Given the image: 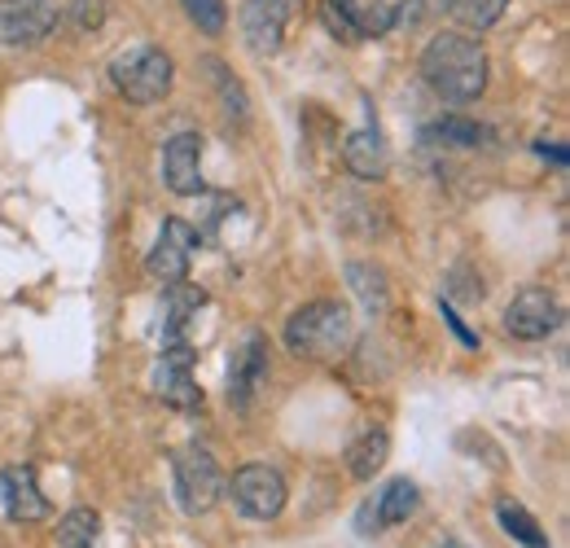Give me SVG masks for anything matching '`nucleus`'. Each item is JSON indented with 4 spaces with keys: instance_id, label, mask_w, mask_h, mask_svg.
Wrapping results in <instances>:
<instances>
[{
    "instance_id": "obj_1",
    "label": "nucleus",
    "mask_w": 570,
    "mask_h": 548,
    "mask_svg": "<svg viewBox=\"0 0 570 548\" xmlns=\"http://www.w3.org/2000/svg\"><path fill=\"white\" fill-rule=\"evenodd\" d=\"M422 79L443 101H474L488 88V53L474 36L439 31L422 53Z\"/></svg>"
},
{
    "instance_id": "obj_2",
    "label": "nucleus",
    "mask_w": 570,
    "mask_h": 548,
    "mask_svg": "<svg viewBox=\"0 0 570 548\" xmlns=\"http://www.w3.org/2000/svg\"><path fill=\"white\" fill-rule=\"evenodd\" d=\"M356 339V325H352V312L334 299H316V303H303L289 325H285V346L298 355V360H334L343 355Z\"/></svg>"
},
{
    "instance_id": "obj_3",
    "label": "nucleus",
    "mask_w": 570,
    "mask_h": 548,
    "mask_svg": "<svg viewBox=\"0 0 570 548\" xmlns=\"http://www.w3.org/2000/svg\"><path fill=\"white\" fill-rule=\"evenodd\" d=\"M110 79L115 88L132 101V106H158L167 92H171V58L154 45H137V49H124L115 62H110Z\"/></svg>"
},
{
    "instance_id": "obj_4",
    "label": "nucleus",
    "mask_w": 570,
    "mask_h": 548,
    "mask_svg": "<svg viewBox=\"0 0 570 548\" xmlns=\"http://www.w3.org/2000/svg\"><path fill=\"white\" fill-rule=\"evenodd\" d=\"M171 482H176V500L185 513H212L215 500L224 496V474L215 466L207 448H180L171 457Z\"/></svg>"
},
{
    "instance_id": "obj_5",
    "label": "nucleus",
    "mask_w": 570,
    "mask_h": 548,
    "mask_svg": "<svg viewBox=\"0 0 570 548\" xmlns=\"http://www.w3.org/2000/svg\"><path fill=\"white\" fill-rule=\"evenodd\" d=\"M224 487H228L237 513H246L255 522H268L285 509V479L273 466H242L233 482H224Z\"/></svg>"
},
{
    "instance_id": "obj_6",
    "label": "nucleus",
    "mask_w": 570,
    "mask_h": 548,
    "mask_svg": "<svg viewBox=\"0 0 570 548\" xmlns=\"http://www.w3.org/2000/svg\"><path fill=\"white\" fill-rule=\"evenodd\" d=\"M298 9V0H242V36H246V49L259 53V58H273L282 49L285 22L289 13Z\"/></svg>"
},
{
    "instance_id": "obj_7",
    "label": "nucleus",
    "mask_w": 570,
    "mask_h": 548,
    "mask_svg": "<svg viewBox=\"0 0 570 548\" xmlns=\"http://www.w3.org/2000/svg\"><path fill=\"white\" fill-rule=\"evenodd\" d=\"M562 325V307L549 290H522L509 307H504V330L522 343H540Z\"/></svg>"
},
{
    "instance_id": "obj_8",
    "label": "nucleus",
    "mask_w": 570,
    "mask_h": 548,
    "mask_svg": "<svg viewBox=\"0 0 570 548\" xmlns=\"http://www.w3.org/2000/svg\"><path fill=\"white\" fill-rule=\"evenodd\" d=\"M58 27V0H0V40L40 45Z\"/></svg>"
},
{
    "instance_id": "obj_9",
    "label": "nucleus",
    "mask_w": 570,
    "mask_h": 548,
    "mask_svg": "<svg viewBox=\"0 0 570 548\" xmlns=\"http://www.w3.org/2000/svg\"><path fill=\"white\" fill-rule=\"evenodd\" d=\"M194 246H198V233H194L185 219H167L158 246H154L149 260H145V273L154 276V281H163V285L185 281V276H189V255H194Z\"/></svg>"
},
{
    "instance_id": "obj_10",
    "label": "nucleus",
    "mask_w": 570,
    "mask_h": 548,
    "mask_svg": "<svg viewBox=\"0 0 570 548\" xmlns=\"http://www.w3.org/2000/svg\"><path fill=\"white\" fill-rule=\"evenodd\" d=\"M264 382H268V339L259 330H250L228 360V400L237 409H246Z\"/></svg>"
},
{
    "instance_id": "obj_11",
    "label": "nucleus",
    "mask_w": 570,
    "mask_h": 548,
    "mask_svg": "<svg viewBox=\"0 0 570 548\" xmlns=\"http://www.w3.org/2000/svg\"><path fill=\"white\" fill-rule=\"evenodd\" d=\"M163 180L180 198L203 194V137L198 133H176L163 145Z\"/></svg>"
},
{
    "instance_id": "obj_12",
    "label": "nucleus",
    "mask_w": 570,
    "mask_h": 548,
    "mask_svg": "<svg viewBox=\"0 0 570 548\" xmlns=\"http://www.w3.org/2000/svg\"><path fill=\"white\" fill-rule=\"evenodd\" d=\"M0 500H4V513L13 522H40V518H49V500H45V491H40L31 466H9L0 474Z\"/></svg>"
},
{
    "instance_id": "obj_13",
    "label": "nucleus",
    "mask_w": 570,
    "mask_h": 548,
    "mask_svg": "<svg viewBox=\"0 0 570 548\" xmlns=\"http://www.w3.org/2000/svg\"><path fill=\"white\" fill-rule=\"evenodd\" d=\"M343 163H347V172L356 180H382L386 167H391V149H386V140H382L377 128H360L343 145Z\"/></svg>"
},
{
    "instance_id": "obj_14",
    "label": "nucleus",
    "mask_w": 570,
    "mask_h": 548,
    "mask_svg": "<svg viewBox=\"0 0 570 548\" xmlns=\"http://www.w3.org/2000/svg\"><path fill=\"white\" fill-rule=\"evenodd\" d=\"M154 395L180 412L203 409V386H194V369H189V364L163 360V364L154 369Z\"/></svg>"
},
{
    "instance_id": "obj_15",
    "label": "nucleus",
    "mask_w": 570,
    "mask_h": 548,
    "mask_svg": "<svg viewBox=\"0 0 570 548\" xmlns=\"http://www.w3.org/2000/svg\"><path fill=\"white\" fill-rule=\"evenodd\" d=\"M417 505H422V491H417V482H413V479H391L386 487H382L377 505H373V513H377V527H395V522H409V518L417 513Z\"/></svg>"
},
{
    "instance_id": "obj_16",
    "label": "nucleus",
    "mask_w": 570,
    "mask_h": 548,
    "mask_svg": "<svg viewBox=\"0 0 570 548\" xmlns=\"http://www.w3.org/2000/svg\"><path fill=\"white\" fill-rule=\"evenodd\" d=\"M386 452H391V439L368 425L360 439H352V448H347V470H352L356 479H373V474L386 466Z\"/></svg>"
},
{
    "instance_id": "obj_17",
    "label": "nucleus",
    "mask_w": 570,
    "mask_h": 548,
    "mask_svg": "<svg viewBox=\"0 0 570 548\" xmlns=\"http://www.w3.org/2000/svg\"><path fill=\"white\" fill-rule=\"evenodd\" d=\"M207 303V294L203 290H194V285H185V281H176V285H167V339H180L185 334V325H189V316H198V307Z\"/></svg>"
},
{
    "instance_id": "obj_18",
    "label": "nucleus",
    "mask_w": 570,
    "mask_h": 548,
    "mask_svg": "<svg viewBox=\"0 0 570 548\" xmlns=\"http://www.w3.org/2000/svg\"><path fill=\"white\" fill-rule=\"evenodd\" d=\"M321 13L338 40H347V45L364 40V0H321Z\"/></svg>"
},
{
    "instance_id": "obj_19",
    "label": "nucleus",
    "mask_w": 570,
    "mask_h": 548,
    "mask_svg": "<svg viewBox=\"0 0 570 548\" xmlns=\"http://www.w3.org/2000/svg\"><path fill=\"white\" fill-rule=\"evenodd\" d=\"M58 548H101V518L92 509H71L58 522Z\"/></svg>"
},
{
    "instance_id": "obj_20",
    "label": "nucleus",
    "mask_w": 570,
    "mask_h": 548,
    "mask_svg": "<svg viewBox=\"0 0 570 548\" xmlns=\"http://www.w3.org/2000/svg\"><path fill=\"white\" fill-rule=\"evenodd\" d=\"M500 527L518 540V545H527V548H549V536L540 531V522L522 509V505H513V500H500Z\"/></svg>"
},
{
    "instance_id": "obj_21",
    "label": "nucleus",
    "mask_w": 570,
    "mask_h": 548,
    "mask_svg": "<svg viewBox=\"0 0 570 548\" xmlns=\"http://www.w3.org/2000/svg\"><path fill=\"white\" fill-rule=\"evenodd\" d=\"M504 4L509 0H448V13L461 27H470V31H488L500 13H504Z\"/></svg>"
},
{
    "instance_id": "obj_22",
    "label": "nucleus",
    "mask_w": 570,
    "mask_h": 548,
    "mask_svg": "<svg viewBox=\"0 0 570 548\" xmlns=\"http://www.w3.org/2000/svg\"><path fill=\"white\" fill-rule=\"evenodd\" d=\"M347 276H352V290L364 299L368 312H386V281H382V268H373V264H352Z\"/></svg>"
},
{
    "instance_id": "obj_23",
    "label": "nucleus",
    "mask_w": 570,
    "mask_h": 548,
    "mask_svg": "<svg viewBox=\"0 0 570 548\" xmlns=\"http://www.w3.org/2000/svg\"><path fill=\"white\" fill-rule=\"evenodd\" d=\"M180 4H185V13L198 22V31L224 36V27H228V4H224V0H180Z\"/></svg>"
},
{
    "instance_id": "obj_24",
    "label": "nucleus",
    "mask_w": 570,
    "mask_h": 548,
    "mask_svg": "<svg viewBox=\"0 0 570 548\" xmlns=\"http://www.w3.org/2000/svg\"><path fill=\"white\" fill-rule=\"evenodd\" d=\"M430 137L448 140V145H479V140H483V128H479V124H470V119L448 115V119H439V124L430 128Z\"/></svg>"
},
{
    "instance_id": "obj_25",
    "label": "nucleus",
    "mask_w": 570,
    "mask_h": 548,
    "mask_svg": "<svg viewBox=\"0 0 570 548\" xmlns=\"http://www.w3.org/2000/svg\"><path fill=\"white\" fill-rule=\"evenodd\" d=\"M434 13H448V0H409L404 9H395V27L404 22L409 31H417V27H426V18Z\"/></svg>"
},
{
    "instance_id": "obj_26",
    "label": "nucleus",
    "mask_w": 570,
    "mask_h": 548,
    "mask_svg": "<svg viewBox=\"0 0 570 548\" xmlns=\"http://www.w3.org/2000/svg\"><path fill=\"white\" fill-rule=\"evenodd\" d=\"M71 18L75 27H83V31L101 27L106 22V0H71Z\"/></svg>"
},
{
    "instance_id": "obj_27",
    "label": "nucleus",
    "mask_w": 570,
    "mask_h": 548,
    "mask_svg": "<svg viewBox=\"0 0 570 548\" xmlns=\"http://www.w3.org/2000/svg\"><path fill=\"white\" fill-rule=\"evenodd\" d=\"M540 154H549L558 167H567V149H558V145H553V149H549V145H540Z\"/></svg>"
},
{
    "instance_id": "obj_28",
    "label": "nucleus",
    "mask_w": 570,
    "mask_h": 548,
    "mask_svg": "<svg viewBox=\"0 0 570 548\" xmlns=\"http://www.w3.org/2000/svg\"><path fill=\"white\" fill-rule=\"evenodd\" d=\"M443 548H465V545H456V540H448V545H443Z\"/></svg>"
}]
</instances>
